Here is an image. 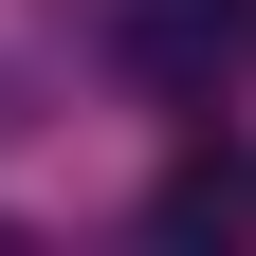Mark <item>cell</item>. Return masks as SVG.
<instances>
[{
    "instance_id": "obj_1",
    "label": "cell",
    "mask_w": 256,
    "mask_h": 256,
    "mask_svg": "<svg viewBox=\"0 0 256 256\" xmlns=\"http://www.w3.org/2000/svg\"><path fill=\"white\" fill-rule=\"evenodd\" d=\"M128 55H146L165 92H220L238 74V0H128Z\"/></svg>"
},
{
    "instance_id": "obj_2",
    "label": "cell",
    "mask_w": 256,
    "mask_h": 256,
    "mask_svg": "<svg viewBox=\"0 0 256 256\" xmlns=\"http://www.w3.org/2000/svg\"><path fill=\"white\" fill-rule=\"evenodd\" d=\"M238 55H256V0H238Z\"/></svg>"
}]
</instances>
